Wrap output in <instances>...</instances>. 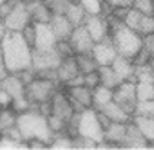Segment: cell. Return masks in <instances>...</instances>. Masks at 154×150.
<instances>
[{
	"label": "cell",
	"mask_w": 154,
	"mask_h": 150,
	"mask_svg": "<svg viewBox=\"0 0 154 150\" xmlns=\"http://www.w3.org/2000/svg\"><path fill=\"white\" fill-rule=\"evenodd\" d=\"M0 45L5 67L9 74H17L32 67V48L26 43L20 32L7 30Z\"/></svg>",
	"instance_id": "6da1fadb"
},
{
	"label": "cell",
	"mask_w": 154,
	"mask_h": 150,
	"mask_svg": "<svg viewBox=\"0 0 154 150\" xmlns=\"http://www.w3.org/2000/svg\"><path fill=\"white\" fill-rule=\"evenodd\" d=\"M16 126L20 130L25 142L30 140V139H39V140L46 142L48 146L52 142L54 131L49 129L46 117L40 114L36 105H33L32 108L26 110L23 113H19L17 118H16Z\"/></svg>",
	"instance_id": "7a4b0ae2"
},
{
	"label": "cell",
	"mask_w": 154,
	"mask_h": 150,
	"mask_svg": "<svg viewBox=\"0 0 154 150\" xmlns=\"http://www.w3.org/2000/svg\"><path fill=\"white\" fill-rule=\"evenodd\" d=\"M111 41L117 49V54L124 56V58H128V59H133L141 49L140 33L130 29L124 23L115 27Z\"/></svg>",
	"instance_id": "3957f363"
},
{
	"label": "cell",
	"mask_w": 154,
	"mask_h": 150,
	"mask_svg": "<svg viewBox=\"0 0 154 150\" xmlns=\"http://www.w3.org/2000/svg\"><path fill=\"white\" fill-rule=\"evenodd\" d=\"M78 134L82 137L91 139L97 143L104 142V129L101 126L98 116H97V110L92 107L85 108L84 111L79 113L78 117Z\"/></svg>",
	"instance_id": "277c9868"
},
{
	"label": "cell",
	"mask_w": 154,
	"mask_h": 150,
	"mask_svg": "<svg viewBox=\"0 0 154 150\" xmlns=\"http://www.w3.org/2000/svg\"><path fill=\"white\" fill-rule=\"evenodd\" d=\"M55 92H56V82L39 75H36L33 81L26 85V97L33 105L49 101Z\"/></svg>",
	"instance_id": "5b68a950"
},
{
	"label": "cell",
	"mask_w": 154,
	"mask_h": 150,
	"mask_svg": "<svg viewBox=\"0 0 154 150\" xmlns=\"http://www.w3.org/2000/svg\"><path fill=\"white\" fill-rule=\"evenodd\" d=\"M112 100H114L127 114H134L135 105H137V94H135V82L122 81L112 89Z\"/></svg>",
	"instance_id": "8992f818"
},
{
	"label": "cell",
	"mask_w": 154,
	"mask_h": 150,
	"mask_svg": "<svg viewBox=\"0 0 154 150\" xmlns=\"http://www.w3.org/2000/svg\"><path fill=\"white\" fill-rule=\"evenodd\" d=\"M2 20H3L7 30L22 32L29 23H32L29 12H27V7H26V2L25 0H17L16 5L13 6V9Z\"/></svg>",
	"instance_id": "52a82bcc"
},
{
	"label": "cell",
	"mask_w": 154,
	"mask_h": 150,
	"mask_svg": "<svg viewBox=\"0 0 154 150\" xmlns=\"http://www.w3.org/2000/svg\"><path fill=\"white\" fill-rule=\"evenodd\" d=\"M60 61L62 58L55 46L49 49L32 48V68L35 69V72L46 71V69H56Z\"/></svg>",
	"instance_id": "ba28073f"
},
{
	"label": "cell",
	"mask_w": 154,
	"mask_h": 150,
	"mask_svg": "<svg viewBox=\"0 0 154 150\" xmlns=\"http://www.w3.org/2000/svg\"><path fill=\"white\" fill-rule=\"evenodd\" d=\"M68 98L74 107L75 113H81L85 108L92 107V89L85 85L68 87Z\"/></svg>",
	"instance_id": "9c48e42d"
},
{
	"label": "cell",
	"mask_w": 154,
	"mask_h": 150,
	"mask_svg": "<svg viewBox=\"0 0 154 150\" xmlns=\"http://www.w3.org/2000/svg\"><path fill=\"white\" fill-rule=\"evenodd\" d=\"M68 42L71 43V46H72L75 54H91L92 46L95 43L92 41V38H91V35L88 33L87 27L84 25L72 29V33L69 36Z\"/></svg>",
	"instance_id": "30bf717a"
},
{
	"label": "cell",
	"mask_w": 154,
	"mask_h": 150,
	"mask_svg": "<svg viewBox=\"0 0 154 150\" xmlns=\"http://www.w3.org/2000/svg\"><path fill=\"white\" fill-rule=\"evenodd\" d=\"M91 55L94 56L98 67H101V65H111L118 54H117V49H115L112 41L105 36L102 41L94 43Z\"/></svg>",
	"instance_id": "8fae6325"
},
{
	"label": "cell",
	"mask_w": 154,
	"mask_h": 150,
	"mask_svg": "<svg viewBox=\"0 0 154 150\" xmlns=\"http://www.w3.org/2000/svg\"><path fill=\"white\" fill-rule=\"evenodd\" d=\"M74 107H72V104H71L66 94L56 91L54 97L51 98V114L66 123L68 120L74 116Z\"/></svg>",
	"instance_id": "7c38bea8"
},
{
	"label": "cell",
	"mask_w": 154,
	"mask_h": 150,
	"mask_svg": "<svg viewBox=\"0 0 154 150\" xmlns=\"http://www.w3.org/2000/svg\"><path fill=\"white\" fill-rule=\"evenodd\" d=\"M35 25V49H49L56 45L55 38L49 23H33Z\"/></svg>",
	"instance_id": "4fadbf2b"
},
{
	"label": "cell",
	"mask_w": 154,
	"mask_h": 150,
	"mask_svg": "<svg viewBox=\"0 0 154 150\" xmlns=\"http://www.w3.org/2000/svg\"><path fill=\"white\" fill-rule=\"evenodd\" d=\"M84 26L87 27L88 33L91 35V38L95 43L102 41L107 36L108 23L104 17H101V14H88Z\"/></svg>",
	"instance_id": "5bb4252c"
},
{
	"label": "cell",
	"mask_w": 154,
	"mask_h": 150,
	"mask_svg": "<svg viewBox=\"0 0 154 150\" xmlns=\"http://www.w3.org/2000/svg\"><path fill=\"white\" fill-rule=\"evenodd\" d=\"M26 7L33 23H49L52 12L43 0H26Z\"/></svg>",
	"instance_id": "9a60e30c"
},
{
	"label": "cell",
	"mask_w": 154,
	"mask_h": 150,
	"mask_svg": "<svg viewBox=\"0 0 154 150\" xmlns=\"http://www.w3.org/2000/svg\"><path fill=\"white\" fill-rule=\"evenodd\" d=\"M49 26L56 38V42L68 41L72 33V29H74V26L69 23L65 14H52V17L49 20Z\"/></svg>",
	"instance_id": "2e32d148"
},
{
	"label": "cell",
	"mask_w": 154,
	"mask_h": 150,
	"mask_svg": "<svg viewBox=\"0 0 154 150\" xmlns=\"http://www.w3.org/2000/svg\"><path fill=\"white\" fill-rule=\"evenodd\" d=\"M0 88L5 89L13 100L26 95V85L22 82V80L16 74H7L0 81Z\"/></svg>",
	"instance_id": "e0dca14e"
},
{
	"label": "cell",
	"mask_w": 154,
	"mask_h": 150,
	"mask_svg": "<svg viewBox=\"0 0 154 150\" xmlns=\"http://www.w3.org/2000/svg\"><path fill=\"white\" fill-rule=\"evenodd\" d=\"M76 75H79V71H78V65H76V61H75V55L62 58L60 64L58 65V68H56L58 81L66 84L69 80L75 78Z\"/></svg>",
	"instance_id": "ac0fdd59"
},
{
	"label": "cell",
	"mask_w": 154,
	"mask_h": 150,
	"mask_svg": "<svg viewBox=\"0 0 154 150\" xmlns=\"http://www.w3.org/2000/svg\"><path fill=\"white\" fill-rule=\"evenodd\" d=\"M112 69L115 71V74L121 78V81H133L135 82V77H134V68L135 65L130 61L128 58H124L121 55H117L112 64H111Z\"/></svg>",
	"instance_id": "d6986e66"
},
{
	"label": "cell",
	"mask_w": 154,
	"mask_h": 150,
	"mask_svg": "<svg viewBox=\"0 0 154 150\" xmlns=\"http://www.w3.org/2000/svg\"><path fill=\"white\" fill-rule=\"evenodd\" d=\"M121 146H125V147H147L148 140L143 136V133L140 131V129H138L134 123L133 124L127 123L125 136L122 139Z\"/></svg>",
	"instance_id": "ffe728a7"
},
{
	"label": "cell",
	"mask_w": 154,
	"mask_h": 150,
	"mask_svg": "<svg viewBox=\"0 0 154 150\" xmlns=\"http://www.w3.org/2000/svg\"><path fill=\"white\" fill-rule=\"evenodd\" d=\"M127 123H115V121H112L104 131V142L114 144V146H121L122 139L125 136Z\"/></svg>",
	"instance_id": "44dd1931"
},
{
	"label": "cell",
	"mask_w": 154,
	"mask_h": 150,
	"mask_svg": "<svg viewBox=\"0 0 154 150\" xmlns=\"http://www.w3.org/2000/svg\"><path fill=\"white\" fill-rule=\"evenodd\" d=\"M98 111L104 113L111 121H115V123H127L130 120V114H127L114 100H111L107 104H104L101 108H98Z\"/></svg>",
	"instance_id": "7402d4cb"
},
{
	"label": "cell",
	"mask_w": 154,
	"mask_h": 150,
	"mask_svg": "<svg viewBox=\"0 0 154 150\" xmlns=\"http://www.w3.org/2000/svg\"><path fill=\"white\" fill-rule=\"evenodd\" d=\"M65 16H66L68 20H69V23L74 27H76L85 23V19L88 17V13L84 10V7L81 6L79 2H71L66 9V12H65Z\"/></svg>",
	"instance_id": "603a6c76"
},
{
	"label": "cell",
	"mask_w": 154,
	"mask_h": 150,
	"mask_svg": "<svg viewBox=\"0 0 154 150\" xmlns=\"http://www.w3.org/2000/svg\"><path fill=\"white\" fill-rule=\"evenodd\" d=\"M98 75H100V81L101 85H105L108 88L114 89L117 85H120L121 78L115 74V71L112 69L111 65H101L98 67Z\"/></svg>",
	"instance_id": "cb8c5ba5"
},
{
	"label": "cell",
	"mask_w": 154,
	"mask_h": 150,
	"mask_svg": "<svg viewBox=\"0 0 154 150\" xmlns=\"http://www.w3.org/2000/svg\"><path fill=\"white\" fill-rule=\"evenodd\" d=\"M112 100V89L105 87V85H98L92 89V107L95 110L101 108L104 104H107L108 101Z\"/></svg>",
	"instance_id": "d4e9b609"
},
{
	"label": "cell",
	"mask_w": 154,
	"mask_h": 150,
	"mask_svg": "<svg viewBox=\"0 0 154 150\" xmlns=\"http://www.w3.org/2000/svg\"><path fill=\"white\" fill-rule=\"evenodd\" d=\"M75 61L78 65L79 74H88L98 69V64L91 54H75Z\"/></svg>",
	"instance_id": "484cf974"
},
{
	"label": "cell",
	"mask_w": 154,
	"mask_h": 150,
	"mask_svg": "<svg viewBox=\"0 0 154 150\" xmlns=\"http://www.w3.org/2000/svg\"><path fill=\"white\" fill-rule=\"evenodd\" d=\"M134 124L140 129L143 136L147 139L148 142H154V118L153 117H143V116H135L134 117Z\"/></svg>",
	"instance_id": "4316f807"
},
{
	"label": "cell",
	"mask_w": 154,
	"mask_h": 150,
	"mask_svg": "<svg viewBox=\"0 0 154 150\" xmlns=\"http://www.w3.org/2000/svg\"><path fill=\"white\" fill-rule=\"evenodd\" d=\"M16 118H17V113L12 107L0 110V131H5L9 127L16 126Z\"/></svg>",
	"instance_id": "83f0119b"
},
{
	"label": "cell",
	"mask_w": 154,
	"mask_h": 150,
	"mask_svg": "<svg viewBox=\"0 0 154 150\" xmlns=\"http://www.w3.org/2000/svg\"><path fill=\"white\" fill-rule=\"evenodd\" d=\"M49 147H52V149H69V147H72V137L69 136L65 130L54 133V137H52V142L49 143Z\"/></svg>",
	"instance_id": "f1b7e54d"
},
{
	"label": "cell",
	"mask_w": 154,
	"mask_h": 150,
	"mask_svg": "<svg viewBox=\"0 0 154 150\" xmlns=\"http://www.w3.org/2000/svg\"><path fill=\"white\" fill-rule=\"evenodd\" d=\"M141 17H143L141 12H138L134 7H128L127 10H125V14H124V25L137 32V29L140 26Z\"/></svg>",
	"instance_id": "f546056e"
},
{
	"label": "cell",
	"mask_w": 154,
	"mask_h": 150,
	"mask_svg": "<svg viewBox=\"0 0 154 150\" xmlns=\"http://www.w3.org/2000/svg\"><path fill=\"white\" fill-rule=\"evenodd\" d=\"M134 116H143V117H153L154 118V98L147 100V101H138L135 105Z\"/></svg>",
	"instance_id": "4dcf8cb0"
},
{
	"label": "cell",
	"mask_w": 154,
	"mask_h": 150,
	"mask_svg": "<svg viewBox=\"0 0 154 150\" xmlns=\"http://www.w3.org/2000/svg\"><path fill=\"white\" fill-rule=\"evenodd\" d=\"M52 14H65L71 0H43Z\"/></svg>",
	"instance_id": "1f68e13d"
},
{
	"label": "cell",
	"mask_w": 154,
	"mask_h": 150,
	"mask_svg": "<svg viewBox=\"0 0 154 150\" xmlns=\"http://www.w3.org/2000/svg\"><path fill=\"white\" fill-rule=\"evenodd\" d=\"M137 33L140 35L154 33V14H143L140 26L137 29Z\"/></svg>",
	"instance_id": "d6a6232c"
},
{
	"label": "cell",
	"mask_w": 154,
	"mask_h": 150,
	"mask_svg": "<svg viewBox=\"0 0 154 150\" xmlns=\"http://www.w3.org/2000/svg\"><path fill=\"white\" fill-rule=\"evenodd\" d=\"M79 3L88 14H101L102 3L100 0H79Z\"/></svg>",
	"instance_id": "836d02e7"
},
{
	"label": "cell",
	"mask_w": 154,
	"mask_h": 150,
	"mask_svg": "<svg viewBox=\"0 0 154 150\" xmlns=\"http://www.w3.org/2000/svg\"><path fill=\"white\" fill-rule=\"evenodd\" d=\"M133 7L143 14H154V0H134Z\"/></svg>",
	"instance_id": "e575fe53"
},
{
	"label": "cell",
	"mask_w": 154,
	"mask_h": 150,
	"mask_svg": "<svg viewBox=\"0 0 154 150\" xmlns=\"http://www.w3.org/2000/svg\"><path fill=\"white\" fill-rule=\"evenodd\" d=\"M141 49L148 55V58H154V33L144 35V38H141Z\"/></svg>",
	"instance_id": "d590c367"
},
{
	"label": "cell",
	"mask_w": 154,
	"mask_h": 150,
	"mask_svg": "<svg viewBox=\"0 0 154 150\" xmlns=\"http://www.w3.org/2000/svg\"><path fill=\"white\" fill-rule=\"evenodd\" d=\"M55 48L58 51V54L60 55V58H66V56H72L75 55L74 49L71 46V43L68 41H58L56 42V45H55Z\"/></svg>",
	"instance_id": "8d00e7d4"
},
{
	"label": "cell",
	"mask_w": 154,
	"mask_h": 150,
	"mask_svg": "<svg viewBox=\"0 0 154 150\" xmlns=\"http://www.w3.org/2000/svg\"><path fill=\"white\" fill-rule=\"evenodd\" d=\"M100 84H101V81H100V75H98V69L92 71V72H88V74H84V85L85 87L94 89Z\"/></svg>",
	"instance_id": "74e56055"
},
{
	"label": "cell",
	"mask_w": 154,
	"mask_h": 150,
	"mask_svg": "<svg viewBox=\"0 0 154 150\" xmlns=\"http://www.w3.org/2000/svg\"><path fill=\"white\" fill-rule=\"evenodd\" d=\"M48 120V124H49V129L52 130L54 133H58V131H63L65 130V121L63 120H60V118H58V117L52 116V114H49V116L46 117Z\"/></svg>",
	"instance_id": "f35d334b"
},
{
	"label": "cell",
	"mask_w": 154,
	"mask_h": 150,
	"mask_svg": "<svg viewBox=\"0 0 154 150\" xmlns=\"http://www.w3.org/2000/svg\"><path fill=\"white\" fill-rule=\"evenodd\" d=\"M22 36H23V39L26 41V43L30 46V48H33V45H35V25H33V22L32 23H29L22 32Z\"/></svg>",
	"instance_id": "ab89813d"
},
{
	"label": "cell",
	"mask_w": 154,
	"mask_h": 150,
	"mask_svg": "<svg viewBox=\"0 0 154 150\" xmlns=\"http://www.w3.org/2000/svg\"><path fill=\"white\" fill-rule=\"evenodd\" d=\"M109 6L117 7V9H128L133 7V2L134 0H105Z\"/></svg>",
	"instance_id": "60d3db41"
},
{
	"label": "cell",
	"mask_w": 154,
	"mask_h": 150,
	"mask_svg": "<svg viewBox=\"0 0 154 150\" xmlns=\"http://www.w3.org/2000/svg\"><path fill=\"white\" fill-rule=\"evenodd\" d=\"M25 144H26V147H30V149H45V147H49L46 142L39 140V139H30V140L25 142Z\"/></svg>",
	"instance_id": "b9f144b4"
},
{
	"label": "cell",
	"mask_w": 154,
	"mask_h": 150,
	"mask_svg": "<svg viewBox=\"0 0 154 150\" xmlns=\"http://www.w3.org/2000/svg\"><path fill=\"white\" fill-rule=\"evenodd\" d=\"M12 101H13V98L9 95L5 89L0 88V107H2V108L10 107V105H12Z\"/></svg>",
	"instance_id": "7bdbcfd3"
},
{
	"label": "cell",
	"mask_w": 154,
	"mask_h": 150,
	"mask_svg": "<svg viewBox=\"0 0 154 150\" xmlns=\"http://www.w3.org/2000/svg\"><path fill=\"white\" fill-rule=\"evenodd\" d=\"M65 85H66V87H76V85H84V75H82V74L76 75L75 78L69 80V81H68Z\"/></svg>",
	"instance_id": "ee69618b"
},
{
	"label": "cell",
	"mask_w": 154,
	"mask_h": 150,
	"mask_svg": "<svg viewBox=\"0 0 154 150\" xmlns=\"http://www.w3.org/2000/svg\"><path fill=\"white\" fill-rule=\"evenodd\" d=\"M7 74H9V72H7L6 67H5V61H3V51H2V45H0V80H3Z\"/></svg>",
	"instance_id": "f6af8a7d"
},
{
	"label": "cell",
	"mask_w": 154,
	"mask_h": 150,
	"mask_svg": "<svg viewBox=\"0 0 154 150\" xmlns=\"http://www.w3.org/2000/svg\"><path fill=\"white\" fill-rule=\"evenodd\" d=\"M6 32H7L6 26H5V23H3V20L0 19V42H2V39L5 38V35H6Z\"/></svg>",
	"instance_id": "bcb514c9"
},
{
	"label": "cell",
	"mask_w": 154,
	"mask_h": 150,
	"mask_svg": "<svg viewBox=\"0 0 154 150\" xmlns=\"http://www.w3.org/2000/svg\"><path fill=\"white\" fill-rule=\"evenodd\" d=\"M150 65H151V68L154 69V58H151V61H150Z\"/></svg>",
	"instance_id": "7dc6e473"
},
{
	"label": "cell",
	"mask_w": 154,
	"mask_h": 150,
	"mask_svg": "<svg viewBox=\"0 0 154 150\" xmlns=\"http://www.w3.org/2000/svg\"><path fill=\"white\" fill-rule=\"evenodd\" d=\"M71 2H79V0H71Z\"/></svg>",
	"instance_id": "c3c4849f"
},
{
	"label": "cell",
	"mask_w": 154,
	"mask_h": 150,
	"mask_svg": "<svg viewBox=\"0 0 154 150\" xmlns=\"http://www.w3.org/2000/svg\"><path fill=\"white\" fill-rule=\"evenodd\" d=\"M100 2H101V3H102V2H105V0H100Z\"/></svg>",
	"instance_id": "681fc988"
},
{
	"label": "cell",
	"mask_w": 154,
	"mask_h": 150,
	"mask_svg": "<svg viewBox=\"0 0 154 150\" xmlns=\"http://www.w3.org/2000/svg\"><path fill=\"white\" fill-rule=\"evenodd\" d=\"M2 2H3V0H0V5H2Z\"/></svg>",
	"instance_id": "f907efd6"
},
{
	"label": "cell",
	"mask_w": 154,
	"mask_h": 150,
	"mask_svg": "<svg viewBox=\"0 0 154 150\" xmlns=\"http://www.w3.org/2000/svg\"><path fill=\"white\" fill-rule=\"evenodd\" d=\"M151 144H153V146H154V142H153V143H151Z\"/></svg>",
	"instance_id": "816d5d0a"
},
{
	"label": "cell",
	"mask_w": 154,
	"mask_h": 150,
	"mask_svg": "<svg viewBox=\"0 0 154 150\" xmlns=\"http://www.w3.org/2000/svg\"><path fill=\"white\" fill-rule=\"evenodd\" d=\"M0 81H2V80H0Z\"/></svg>",
	"instance_id": "f5cc1de1"
},
{
	"label": "cell",
	"mask_w": 154,
	"mask_h": 150,
	"mask_svg": "<svg viewBox=\"0 0 154 150\" xmlns=\"http://www.w3.org/2000/svg\"><path fill=\"white\" fill-rule=\"evenodd\" d=\"M25 2H26V0H25Z\"/></svg>",
	"instance_id": "db71d44e"
}]
</instances>
